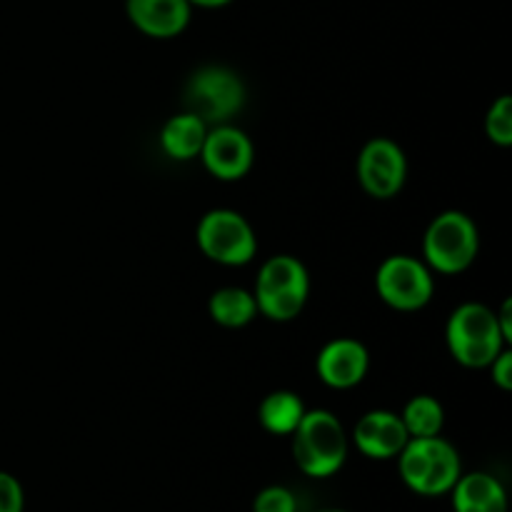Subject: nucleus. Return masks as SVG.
<instances>
[{
  "label": "nucleus",
  "mask_w": 512,
  "mask_h": 512,
  "mask_svg": "<svg viewBox=\"0 0 512 512\" xmlns=\"http://www.w3.org/2000/svg\"><path fill=\"white\" fill-rule=\"evenodd\" d=\"M290 438H293L295 465L308 478H330L348 460V433L338 415L330 410H305L303 420Z\"/></svg>",
  "instance_id": "nucleus-1"
},
{
  "label": "nucleus",
  "mask_w": 512,
  "mask_h": 512,
  "mask_svg": "<svg viewBox=\"0 0 512 512\" xmlns=\"http://www.w3.org/2000/svg\"><path fill=\"white\" fill-rule=\"evenodd\" d=\"M398 470L403 483L423 498H440L453 490L463 475L460 455L448 440L440 435L433 438H410L398 455Z\"/></svg>",
  "instance_id": "nucleus-2"
},
{
  "label": "nucleus",
  "mask_w": 512,
  "mask_h": 512,
  "mask_svg": "<svg viewBox=\"0 0 512 512\" xmlns=\"http://www.w3.org/2000/svg\"><path fill=\"white\" fill-rule=\"evenodd\" d=\"M448 348L453 358L465 368H488L505 350V338L500 333L495 310L483 303H463L450 315L445 328Z\"/></svg>",
  "instance_id": "nucleus-3"
},
{
  "label": "nucleus",
  "mask_w": 512,
  "mask_h": 512,
  "mask_svg": "<svg viewBox=\"0 0 512 512\" xmlns=\"http://www.w3.org/2000/svg\"><path fill=\"white\" fill-rule=\"evenodd\" d=\"M478 248V225L460 210H445L425 230V265L443 275H458L468 270L478 258Z\"/></svg>",
  "instance_id": "nucleus-4"
},
{
  "label": "nucleus",
  "mask_w": 512,
  "mask_h": 512,
  "mask_svg": "<svg viewBox=\"0 0 512 512\" xmlns=\"http://www.w3.org/2000/svg\"><path fill=\"white\" fill-rule=\"evenodd\" d=\"M245 103V85L230 68L208 65L190 75L185 88V105L205 125H225L240 113Z\"/></svg>",
  "instance_id": "nucleus-5"
},
{
  "label": "nucleus",
  "mask_w": 512,
  "mask_h": 512,
  "mask_svg": "<svg viewBox=\"0 0 512 512\" xmlns=\"http://www.w3.org/2000/svg\"><path fill=\"white\" fill-rule=\"evenodd\" d=\"M198 245L220 265H245L258 253V238L248 220L228 208L210 210L198 223Z\"/></svg>",
  "instance_id": "nucleus-6"
},
{
  "label": "nucleus",
  "mask_w": 512,
  "mask_h": 512,
  "mask_svg": "<svg viewBox=\"0 0 512 512\" xmlns=\"http://www.w3.org/2000/svg\"><path fill=\"white\" fill-rule=\"evenodd\" d=\"M375 288L390 308L403 313L425 308L435 293L430 268L410 255H390L388 260H383L375 275Z\"/></svg>",
  "instance_id": "nucleus-7"
},
{
  "label": "nucleus",
  "mask_w": 512,
  "mask_h": 512,
  "mask_svg": "<svg viewBox=\"0 0 512 512\" xmlns=\"http://www.w3.org/2000/svg\"><path fill=\"white\" fill-rule=\"evenodd\" d=\"M405 175H408V160L393 140L375 138L360 153L358 178L370 198H395L405 185Z\"/></svg>",
  "instance_id": "nucleus-8"
},
{
  "label": "nucleus",
  "mask_w": 512,
  "mask_h": 512,
  "mask_svg": "<svg viewBox=\"0 0 512 512\" xmlns=\"http://www.w3.org/2000/svg\"><path fill=\"white\" fill-rule=\"evenodd\" d=\"M200 158H203L208 173L218 180H240L253 168L255 150L243 130L225 123L213 125L208 130Z\"/></svg>",
  "instance_id": "nucleus-9"
},
{
  "label": "nucleus",
  "mask_w": 512,
  "mask_h": 512,
  "mask_svg": "<svg viewBox=\"0 0 512 512\" xmlns=\"http://www.w3.org/2000/svg\"><path fill=\"white\" fill-rule=\"evenodd\" d=\"M410 440L403 418L390 410H370L355 423L353 443L365 458L393 460Z\"/></svg>",
  "instance_id": "nucleus-10"
},
{
  "label": "nucleus",
  "mask_w": 512,
  "mask_h": 512,
  "mask_svg": "<svg viewBox=\"0 0 512 512\" xmlns=\"http://www.w3.org/2000/svg\"><path fill=\"white\" fill-rule=\"evenodd\" d=\"M318 375L328 388L348 390L363 383L370 368V355L363 343L353 338H338L325 345L318 355Z\"/></svg>",
  "instance_id": "nucleus-11"
},
{
  "label": "nucleus",
  "mask_w": 512,
  "mask_h": 512,
  "mask_svg": "<svg viewBox=\"0 0 512 512\" xmlns=\"http://www.w3.org/2000/svg\"><path fill=\"white\" fill-rule=\"evenodd\" d=\"M125 13L143 35L168 40L188 28L193 5L188 0H125Z\"/></svg>",
  "instance_id": "nucleus-12"
},
{
  "label": "nucleus",
  "mask_w": 512,
  "mask_h": 512,
  "mask_svg": "<svg viewBox=\"0 0 512 512\" xmlns=\"http://www.w3.org/2000/svg\"><path fill=\"white\" fill-rule=\"evenodd\" d=\"M450 495L455 512H508V493L503 483L488 473L460 475Z\"/></svg>",
  "instance_id": "nucleus-13"
},
{
  "label": "nucleus",
  "mask_w": 512,
  "mask_h": 512,
  "mask_svg": "<svg viewBox=\"0 0 512 512\" xmlns=\"http://www.w3.org/2000/svg\"><path fill=\"white\" fill-rule=\"evenodd\" d=\"M208 130L210 125H205L198 115L185 110V113L175 115V118H170L168 123L163 125L160 145H163L165 155L173 160L200 158V150H203Z\"/></svg>",
  "instance_id": "nucleus-14"
},
{
  "label": "nucleus",
  "mask_w": 512,
  "mask_h": 512,
  "mask_svg": "<svg viewBox=\"0 0 512 512\" xmlns=\"http://www.w3.org/2000/svg\"><path fill=\"white\" fill-rule=\"evenodd\" d=\"M253 293H310V278L305 265L293 255H275L265 260L255 280Z\"/></svg>",
  "instance_id": "nucleus-15"
},
{
  "label": "nucleus",
  "mask_w": 512,
  "mask_h": 512,
  "mask_svg": "<svg viewBox=\"0 0 512 512\" xmlns=\"http://www.w3.org/2000/svg\"><path fill=\"white\" fill-rule=\"evenodd\" d=\"M305 415L303 400L293 390H275V393L265 395L260 403L258 418L260 425L268 430L270 435H293L295 428L300 425Z\"/></svg>",
  "instance_id": "nucleus-16"
},
{
  "label": "nucleus",
  "mask_w": 512,
  "mask_h": 512,
  "mask_svg": "<svg viewBox=\"0 0 512 512\" xmlns=\"http://www.w3.org/2000/svg\"><path fill=\"white\" fill-rule=\"evenodd\" d=\"M210 318L223 328H243L258 315L255 295L245 288H220L215 290L208 303Z\"/></svg>",
  "instance_id": "nucleus-17"
},
{
  "label": "nucleus",
  "mask_w": 512,
  "mask_h": 512,
  "mask_svg": "<svg viewBox=\"0 0 512 512\" xmlns=\"http://www.w3.org/2000/svg\"><path fill=\"white\" fill-rule=\"evenodd\" d=\"M400 418H403L410 438H433V435H440L445 423L443 405L433 395H418V398L410 400Z\"/></svg>",
  "instance_id": "nucleus-18"
},
{
  "label": "nucleus",
  "mask_w": 512,
  "mask_h": 512,
  "mask_svg": "<svg viewBox=\"0 0 512 512\" xmlns=\"http://www.w3.org/2000/svg\"><path fill=\"white\" fill-rule=\"evenodd\" d=\"M485 133L495 145H512V98L500 95L485 115Z\"/></svg>",
  "instance_id": "nucleus-19"
},
{
  "label": "nucleus",
  "mask_w": 512,
  "mask_h": 512,
  "mask_svg": "<svg viewBox=\"0 0 512 512\" xmlns=\"http://www.w3.org/2000/svg\"><path fill=\"white\" fill-rule=\"evenodd\" d=\"M253 512H298V500L293 490L283 485H268L255 495Z\"/></svg>",
  "instance_id": "nucleus-20"
},
{
  "label": "nucleus",
  "mask_w": 512,
  "mask_h": 512,
  "mask_svg": "<svg viewBox=\"0 0 512 512\" xmlns=\"http://www.w3.org/2000/svg\"><path fill=\"white\" fill-rule=\"evenodd\" d=\"M25 495L18 478L0 470V512H23Z\"/></svg>",
  "instance_id": "nucleus-21"
},
{
  "label": "nucleus",
  "mask_w": 512,
  "mask_h": 512,
  "mask_svg": "<svg viewBox=\"0 0 512 512\" xmlns=\"http://www.w3.org/2000/svg\"><path fill=\"white\" fill-rule=\"evenodd\" d=\"M488 368H490V373H493V383L498 385V388H503V390L512 388V353L510 350H503V353H500L498 358L488 365Z\"/></svg>",
  "instance_id": "nucleus-22"
},
{
  "label": "nucleus",
  "mask_w": 512,
  "mask_h": 512,
  "mask_svg": "<svg viewBox=\"0 0 512 512\" xmlns=\"http://www.w3.org/2000/svg\"><path fill=\"white\" fill-rule=\"evenodd\" d=\"M495 318H498L500 333H503L505 343H510V340H512V300H505L503 308L495 313Z\"/></svg>",
  "instance_id": "nucleus-23"
},
{
  "label": "nucleus",
  "mask_w": 512,
  "mask_h": 512,
  "mask_svg": "<svg viewBox=\"0 0 512 512\" xmlns=\"http://www.w3.org/2000/svg\"><path fill=\"white\" fill-rule=\"evenodd\" d=\"M193 8H225V5H230L233 0H188Z\"/></svg>",
  "instance_id": "nucleus-24"
},
{
  "label": "nucleus",
  "mask_w": 512,
  "mask_h": 512,
  "mask_svg": "<svg viewBox=\"0 0 512 512\" xmlns=\"http://www.w3.org/2000/svg\"><path fill=\"white\" fill-rule=\"evenodd\" d=\"M318 512H345V510H338V508H328V510H318Z\"/></svg>",
  "instance_id": "nucleus-25"
}]
</instances>
